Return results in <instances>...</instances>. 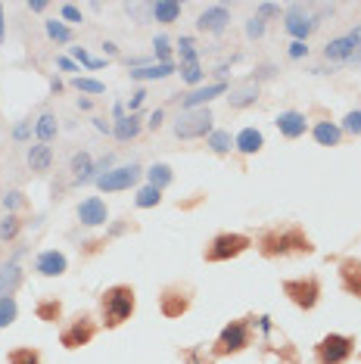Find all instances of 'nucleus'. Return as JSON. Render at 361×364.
<instances>
[{
	"label": "nucleus",
	"instance_id": "nucleus-1",
	"mask_svg": "<svg viewBox=\"0 0 361 364\" xmlns=\"http://www.w3.org/2000/svg\"><path fill=\"white\" fill-rule=\"evenodd\" d=\"M252 246L259 250L262 259H293V255L315 252V240H311L306 234V228L296 225V221H281V225L259 230Z\"/></svg>",
	"mask_w": 361,
	"mask_h": 364
},
{
	"label": "nucleus",
	"instance_id": "nucleus-2",
	"mask_svg": "<svg viewBox=\"0 0 361 364\" xmlns=\"http://www.w3.org/2000/svg\"><path fill=\"white\" fill-rule=\"evenodd\" d=\"M97 309H100V327L106 330H119L125 321L134 318L137 311V289L131 284H112L106 287L100 293V302H97Z\"/></svg>",
	"mask_w": 361,
	"mask_h": 364
},
{
	"label": "nucleus",
	"instance_id": "nucleus-3",
	"mask_svg": "<svg viewBox=\"0 0 361 364\" xmlns=\"http://www.w3.org/2000/svg\"><path fill=\"white\" fill-rule=\"evenodd\" d=\"M252 346V318H234L221 327V333L212 343V358H234Z\"/></svg>",
	"mask_w": 361,
	"mask_h": 364
},
{
	"label": "nucleus",
	"instance_id": "nucleus-4",
	"mask_svg": "<svg viewBox=\"0 0 361 364\" xmlns=\"http://www.w3.org/2000/svg\"><path fill=\"white\" fill-rule=\"evenodd\" d=\"M246 250H252V237L249 234H237V230H221L206 243L203 250V262L209 264H221V262H231L240 259Z\"/></svg>",
	"mask_w": 361,
	"mask_h": 364
},
{
	"label": "nucleus",
	"instance_id": "nucleus-5",
	"mask_svg": "<svg viewBox=\"0 0 361 364\" xmlns=\"http://www.w3.org/2000/svg\"><path fill=\"white\" fill-rule=\"evenodd\" d=\"M281 293L296 305L299 311H315L324 296V287H321V277L318 274H302V277L281 280Z\"/></svg>",
	"mask_w": 361,
	"mask_h": 364
},
{
	"label": "nucleus",
	"instance_id": "nucleus-6",
	"mask_svg": "<svg viewBox=\"0 0 361 364\" xmlns=\"http://www.w3.org/2000/svg\"><path fill=\"white\" fill-rule=\"evenodd\" d=\"M97 333H100V321H97L90 311H78V314H72V318L63 324L60 346H63V349H69V352L85 349V346L94 343Z\"/></svg>",
	"mask_w": 361,
	"mask_h": 364
},
{
	"label": "nucleus",
	"instance_id": "nucleus-7",
	"mask_svg": "<svg viewBox=\"0 0 361 364\" xmlns=\"http://www.w3.org/2000/svg\"><path fill=\"white\" fill-rule=\"evenodd\" d=\"M355 355V336L349 333H327L315 343L318 364H349Z\"/></svg>",
	"mask_w": 361,
	"mask_h": 364
},
{
	"label": "nucleus",
	"instance_id": "nucleus-8",
	"mask_svg": "<svg viewBox=\"0 0 361 364\" xmlns=\"http://www.w3.org/2000/svg\"><path fill=\"white\" fill-rule=\"evenodd\" d=\"M212 122H215V115H212L209 106H200V109H184L178 115L175 122V137L178 140H203L209 137L212 131Z\"/></svg>",
	"mask_w": 361,
	"mask_h": 364
},
{
	"label": "nucleus",
	"instance_id": "nucleus-9",
	"mask_svg": "<svg viewBox=\"0 0 361 364\" xmlns=\"http://www.w3.org/2000/svg\"><path fill=\"white\" fill-rule=\"evenodd\" d=\"M190 305H193V287L190 284H168V287H162V293H159V311L166 314V318H184L187 311H190Z\"/></svg>",
	"mask_w": 361,
	"mask_h": 364
},
{
	"label": "nucleus",
	"instance_id": "nucleus-10",
	"mask_svg": "<svg viewBox=\"0 0 361 364\" xmlns=\"http://www.w3.org/2000/svg\"><path fill=\"white\" fill-rule=\"evenodd\" d=\"M141 175H144V168H141L137 162L119 165V168H109L106 175L97 178V190H103V193H119V190H131V187H137Z\"/></svg>",
	"mask_w": 361,
	"mask_h": 364
},
{
	"label": "nucleus",
	"instance_id": "nucleus-11",
	"mask_svg": "<svg viewBox=\"0 0 361 364\" xmlns=\"http://www.w3.org/2000/svg\"><path fill=\"white\" fill-rule=\"evenodd\" d=\"M336 274H340L343 293H349L352 299L361 302V259H355V255L340 259V264H336Z\"/></svg>",
	"mask_w": 361,
	"mask_h": 364
},
{
	"label": "nucleus",
	"instance_id": "nucleus-12",
	"mask_svg": "<svg viewBox=\"0 0 361 364\" xmlns=\"http://www.w3.org/2000/svg\"><path fill=\"white\" fill-rule=\"evenodd\" d=\"M284 28H286V35H293L296 41H302V44H306L308 35L318 28V19H315V16H308L306 10H302V6H290V10H286Z\"/></svg>",
	"mask_w": 361,
	"mask_h": 364
},
{
	"label": "nucleus",
	"instance_id": "nucleus-13",
	"mask_svg": "<svg viewBox=\"0 0 361 364\" xmlns=\"http://www.w3.org/2000/svg\"><path fill=\"white\" fill-rule=\"evenodd\" d=\"M78 221L85 228H100L109 221V209H106V200L100 196H87V200L78 203Z\"/></svg>",
	"mask_w": 361,
	"mask_h": 364
},
{
	"label": "nucleus",
	"instance_id": "nucleus-14",
	"mask_svg": "<svg viewBox=\"0 0 361 364\" xmlns=\"http://www.w3.org/2000/svg\"><path fill=\"white\" fill-rule=\"evenodd\" d=\"M35 271L41 277H63L69 271V259L60 250H44L35 259Z\"/></svg>",
	"mask_w": 361,
	"mask_h": 364
},
{
	"label": "nucleus",
	"instance_id": "nucleus-15",
	"mask_svg": "<svg viewBox=\"0 0 361 364\" xmlns=\"http://www.w3.org/2000/svg\"><path fill=\"white\" fill-rule=\"evenodd\" d=\"M227 22H231V13H227V6H209V10L200 13V19H196V28H200L203 35H221V31L227 28Z\"/></svg>",
	"mask_w": 361,
	"mask_h": 364
},
{
	"label": "nucleus",
	"instance_id": "nucleus-16",
	"mask_svg": "<svg viewBox=\"0 0 361 364\" xmlns=\"http://www.w3.org/2000/svg\"><path fill=\"white\" fill-rule=\"evenodd\" d=\"M274 125H277V131H281V137L299 140V137L308 131V119H306L302 112H296V109H286V112H281V115L274 119Z\"/></svg>",
	"mask_w": 361,
	"mask_h": 364
},
{
	"label": "nucleus",
	"instance_id": "nucleus-17",
	"mask_svg": "<svg viewBox=\"0 0 361 364\" xmlns=\"http://www.w3.org/2000/svg\"><path fill=\"white\" fill-rule=\"evenodd\" d=\"M227 90V85L225 81H215V85H206V87H196V90H190V94L180 100V112L184 109H200L203 103H209V100H215V97H221Z\"/></svg>",
	"mask_w": 361,
	"mask_h": 364
},
{
	"label": "nucleus",
	"instance_id": "nucleus-18",
	"mask_svg": "<svg viewBox=\"0 0 361 364\" xmlns=\"http://www.w3.org/2000/svg\"><path fill=\"white\" fill-rule=\"evenodd\" d=\"M262 146H265V137H262V131L259 128H243L240 134L234 137V150L237 153H243V156H256L262 153Z\"/></svg>",
	"mask_w": 361,
	"mask_h": 364
},
{
	"label": "nucleus",
	"instance_id": "nucleus-19",
	"mask_svg": "<svg viewBox=\"0 0 361 364\" xmlns=\"http://www.w3.org/2000/svg\"><path fill=\"white\" fill-rule=\"evenodd\" d=\"M311 137H315L318 146H340L343 144V131L330 119H327V122H315V125H311Z\"/></svg>",
	"mask_w": 361,
	"mask_h": 364
},
{
	"label": "nucleus",
	"instance_id": "nucleus-20",
	"mask_svg": "<svg viewBox=\"0 0 361 364\" xmlns=\"http://www.w3.org/2000/svg\"><path fill=\"white\" fill-rule=\"evenodd\" d=\"M22 280H26V271L19 268V264H4L0 268V296H13L16 289L22 287Z\"/></svg>",
	"mask_w": 361,
	"mask_h": 364
},
{
	"label": "nucleus",
	"instance_id": "nucleus-21",
	"mask_svg": "<svg viewBox=\"0 0 361 364\" xmlns=\"http://www.w3.org/2000/svg\"><path fill=\"white\" fill-rule=\"evenodd\" d=\"M53 165V150L47 144H35L28 146V168L35 171V175H44V171H50Z\"/></svg>",
	"mask_w": 361,
	"mask_h": 364
},
{
	"label": "nucleus",
	"instance_id": "nucleus-22",
	"mask_svg": "<svg viewBox=\"0 0 361 364\" xmlns=\"http://www.w3.org/2000/svg\"><path fill=\"white\" fill-rule=\"evenodd\" d=\"M231 109H246V106H252L259 100V85L256 81H246V85H240V87H234L231 90Z\"/></svg>",
	"mask_w": 361,
	"mask_h": 364
},
{
	"label": "nucleus",
	"instance_id": "nucleus-23",
	"mask_svg": "<svg viewBox=\"0 0 361 364\" xmlns=\"http://www.w3.org/2000/svg\"><path fill=\"white\" fill-rule=\"evenodd\" d=\"M352 56H355V47H352L349 38H333L324 47V60H330V63H349Z\"/></svg>",
	"mask_w": 361,
	"mask_h": 364
},
{
	"label": "nucleus",
	"instance_id": "nucleus-24",
	"mask_svg": "<svg viewBox=\"0 0 361 364\" xmlns=\"http://www.w3.org/2000/svg\"><path fill=\"white\" fill-rule=\"evenodd\" d=\"M150 13H153L156 22H162V26H171V22L180 19V4H178V0H156V4L150 6Z\"/></svg>",
	"mask_w": 361,
	"mask_h": 364
},
{
	"label": "nucleus",
	"instance_id": "nucleus-25",
	"mask_svg": "<svg viewBox=\"0 0 361 364\" xmlns=\"http://www.w3.org/2000/svg\"><path fill=\"white\" fill-rule=\"evenodd\" d=\"M35 314H38V321H44V324H56V321L63 318V299L47 296V299L35 302Z\"/></svg>",
	"mask_w": 361,
	"mask_h": 364
},
{
	"label": "nucleus",
	"instance_id": "nucleus-26",
	"mask_svg": "<svg viewBox=\"0 0 361 364\" xmlns=\"http://www.w3.org/2000/svg\"><path fill=\"white\" fill-rule=\"evenodd\" d=\"M175 75V65L171 63H156V65H141V69H131L134 81H156V78H168Z\"/></svg>",
	"mask_w": 361,
	"mask_h": 364
},
{
	"label": "nucleus",
	"instance_id": "nucleus-27",
	"mask_svg": "<svg viewBox=\"0 0 361 364\" xmlns=\"http://www.w3.org/2000/svg\"><path fill=\"white\" fill-rule=\"evenodd\" d=\"M6 364H44V355L35 346H13L6 352Z\"/></svg>",
	"mask_w": 361,
	"mask_h": 364
},
{
	"label": "nucleus",
	"instance_id": "nucleus-28",
	"mask_svg": "<svg viewBox=\"0 0 361 364\" xmlns=\"http://www.w3.org/2000/svg\"><path fill=\"white\" fill-rule=\"evenodd\" d=\"M141 128H144V125H141V115H137V112H131L128 119H122L119 125L112 128V134H116L119 144H128V140H134L137 134H141Z\"/></svg>",
	"mask_w": 361,
	"mask_h": 364
},
{
	"label": "nucleus",
	"instance_id": "nucleus-29",
	"mask_svg": "<svg viewBox=\"0 0 361 364\" xmlns=\"http://www.w3.org/2000/svg\"><path fill=\"white\" fill-rule=\"evenodd\" d=\"M206 146L215 156H227L234 150V137H231V131H225V128H215L212 134L206 137Z\"/></svg>",
	"mask_w": 361,
	"mask_h": 364
},
{
	"label": "nucleus",
	"instance_id": "nucleus-30",
	"mask_svg": "<svg viewBox=\"0 0 361 364\" xmlns=\"http://www.w3.org/2000/svg\"><path fill=\"white\" fill-rule=\"evenodd\" d=\"M146 181H150V187H156V190H166L171 181H175V171H171L166 162H156V165H150V171H146Z\"/></svg>",
	"mask_w": 361,
	"mask_h": 364
},
{
	"label": "nucleus",
	"instance_id": "nucleus-31",
	"mask_svg": "<svg viewBox=\"0 0 361 364\" xmlns=\"http://www.w3.org/2000/svg\"><path fill=\"white\" fill-rule=\"evenodd\" d=\"M35 134H38V144H50L56 137V115L53 112H41V119L35 122Z\"/></svg>",
	"mask_w": 361,
	"mask_h": 364
},
{
	"label": "nucleus",
	"instance_id": "nucleus-32",
	"mask_svg": "<svg viewBox=\"0 0 361 364\" xmlns=\"http://www.w3.org/2000/svg\"><path fill=\"white\" fill-rule=\"evenodd\" d=\"M69 168H72V175H75V181L81 184V181H87L90 171H94V159H90V153H75Z\"/></svg>",
	"mask_w": 361,
	"mask_h": 364
},
{
	"label": "nucleus",
	"instance_id": "nucleus-33",
	"mask_svg": "<svg viewBox=\"0 0 361 364\" xmlns=\"http://www.w3.org/2000/svg\"><path fill=\"white\" fill-rule=\"evenodd\" d=\"M16 318H19V302H16V296H0V330H6Z\"/></svg>",
	"mask_w": 361,
	"mask_h": 364
},
{
	"label": "nucleus",
	"instance_id": "nucleus-34",
	"mask_svg": "<svg viewBox=\"0 0 361 364\" xmlns=\"http://www.w3.org/2000/svg\"><path fill=\"white\" fill-rule=\"evenodd\" d=\"M22 225H26V221H22L19 215H4V218H0V240H4V243L16 240L22 234Z\"/></svg>",
	"mask_w": 361,
	"mask_h": 364
},
{
	"label": "nucleus",
	"instance_id": "nucleus-35",
	"mask_svg": "<svg viewBox=\"0 0 361 364\" xmlns=\"http://www.w3.org/2000/svg\"><path fill=\"white\" fill-rule=\"evenodd\" d=\"M180 364H215V358L203 346H187V349H180Z\"/></svg>",
	"mask_w": 361,
	"mask_h": 364
},
{
	"label": "nucleus",
	"instance_id": "nucleus-36",
	"mask_svg": "<svg viewBox=\"0 0 361 364\" xmlns=\"http://www.w3.org/2000/svg\"><path fill=\"white\" fill-rule=\"evenodd\" d=\"M162 203V190H156V187H141L137 190V196H134V205L137 209H156V205Z\"/></svg>",
	"mask_w": 361,
	"mask_h": 364
},
{
	"label": "nucleus",
	"instance_id": "nucleus-37",
	"mask_svg": "<svg viewBox=\"0 0 361 364\" xmlns=\"http://www.w3.org/2000/svg\"><path fill=\"white\" fill-rule=\"evenodd\" d=\"M44 28H47V35H50V41H56V44H69L72 41V28L63 26L60 19H47Z\"/></svg>",
	"mask_w": 361,
	"mask_h": 364
},
{
	"label": "nucleus",
	"instance_id": "nucleus-38",
	"mask_svg": "<svg viewBox=\"0 0 361 364\" xmlns=\"http://www.w3.org/2000/svg\"><path fill=\"white\" fill-rule=\"evenodd\" d=\"M180 78L187 81V85H200L203 81V69H200V60H180Z\"/></svg>",
	"mask_w": 361,
	"mask_h": 364
},
{
	"label": "nucleus",
	"instance_id": "nucleus-39",
	"mask_svg": "<svg viewBox=\"0 0 361 364\" xmlns=\"http://www.w3.org/2000/svg\"><path fill=\"white\" fill-rule=\"evenodd\" d=\"M340 131L343 134H349V137H361V109H352V112L343 115Z\"/></svg>",
	"mask_w": 361,
	"mask_h": 364
},
{
	"label": "nucleus",
	"instance_id": "nucleus-40",
	"mask_svg": "<svg viewBox=\"0 0 361 364\" xmlns=\"http://www.w3.org/2000/svg\"><path fill=\"white\" fill-rule=\"evenodd\" d=\"M72 87H75V90H81V94H103V90H106V85H103V81H97V78H72Z\"/></svg>",
	"mask_w": 361,
	"mask_h": 364
},
{
	"label": "nucleus",
	"instance_id": "nucleus-41",
	"mask_svg": "<svg viewBox=\"0 0 361 364\" xmlns=\"http://www.w3.org/2000/svg\"><path fill=\"white\" fill-rule=\"evenodd\" d=\"M265 28H268V22L262 19V16H252L249 22H246V38H252V41H259L262 35H265Z\"/></svg>",
	"mask_w": 361,
	"mask_h": 364
},
{
	"label": "nucleus",
	"instance_id": "nucleus-42",
	"mask_svg": "<svg viewBox=\"0 0 361 364\" xmlns=\"http://www.w3.org/2000/svg\"><path fill=\"white\" fill-rule=\"evenodd\" d=\"M26 193H19V190H10V193L4 196V209H10V215H13V209H26Z\"/></svg>",
	"mask_w": 361,
	"mask_h": 364
},
{
	"label": "nucleus",
	"instance_id": "nucleus-43",
	"mask_svg": "<svg viewBox=\"0 0 361 364\" xmlns=\"http://www.w3.org/2000/svg\"><path fill=\"white\" fill-rule=\"evenodd\" d=\"M153 47H156V60H159V63H168V56H171L168 38H166V35H159V38L153 41Z\"/></svg>",
	"mask_w": 361,
	"mask_h": 364
},
{
	"label": "nucleus",
	"instance_id": "nucleus-44",
	"mask_svg": "<svg viewBox=\"0 0 361 364\" xmlns=\"http://www.w3.org/2000/svg\"><path fill=\"white\" fill-rule=\"evenodd\" d=\"M60 16H63L65 22H81V10H78V6H72V4H63L60 6Z\"/></svg>",
	"mask_w": 361,
	"mask_h": 364
},
{
	"label": "nucleus",
	"instance_id": "nucleus-45",
	"mask_svg": "<svg viewBox=\"0 0 361 364\" xmlns=\"http://www.w3.org/2000/svg\"><path fill=\"white\" fill-rule=\"evenodd\" d=\"M72 53H75V56H78V60H81V63H87V65H90V69H100V65H103L100 60H90V56H87V50H85V47H72Z\"/></svg>",
	"mask_w": 361,
	"mask_h": 364
},
{
	"label": "nucleus",
	"instance_id": "nucleus-46",
	"mask_svg": "<svg viewBox=\"0 0 361 364\" xmlns=\"http://www.w3.org/2000/svg\"><path fill=\"white\" fill-rule=\"evenodd\" d=\"M277 13H281V6H277V4H259V13L256 16L268 19V16H277Z\"/></svg>",
	"mask_w": 361,
	"mask_h": 364
},
{
	"label": "nucleus",
	"instance_id": "nucleus-47",
	"mask_svg": "<svg viewBox=\"0 0 361 364\" xmlns=\"http://www.w3.org/2000/svg\"><path fill=\"white\" fill-rule=\"evenodd\" d=\"M306 53H308V47L302 44V41H293V44H290V56H293V60H302Z\"/></svg>",
	"mask_w": 361,
	"mask_h": 364
},
{
	"label": "nucleus",
	"instance_id": "nucleus-48",
	"mask_svg": "<svg viewBox=\"0 0 361 364\" xmlns=\"http://www.w3.org/2000/svg\"><path fill=\"white\" fill-rule=\"evenodd\" d=\"M162 119H166V112L156 109V112L150 115V122H146V125H150V131H159V128H162Z\"/></svg>",
	"mask_w": 361,
	"mask_h": 364
},
{
	"label": "nucleus",
	"instance_id": "nucleus-49",
	"mask_svg": "<svg viewBox=\"0 0 361 364\" xmlns=\"http://www.w3.org/2000/svg\"><path fill=\"white\" fill-rule=\"evenodd\" d=\"M346 38L352 41V47H355V53H358V50H361V26H355V28H352Z\"/></svg>",
	"mask_w": 361,
	"mask_h": 364
},
{
	"label": "nucleus",
	"instance_id": "nucleus-50",
	"mask_svg": "<svg viewBox=\"0 0 361 364\" xmlns=\"http://www.w3.org/2000/svg\"><path fill=\"white\" fill-rule=\"evenodd\" d=\"M144 97H146V94H144V90H137V94H134V97H131V112H134V109H137V106H141V103H144Z\"/></svg>",
	"mask_w": 361,
	"mask_h": 364
},
{
	"label": "nucleus",
	"instance_id": "nucleus-51",
	"mask_svg": "<svg viewBox=\"0 0 361 364\" xmlns=\"http://www.w3.org/2000/svg\"><path fill=\"white\" fill-rule=\"evenodd\" d=\"M47 6H50V4H44V0H35V4H28V10L31 13H44Z\"/></svg>",
	"mask_w": 361,
	"mask_h": 364
},
{
	"label": "nucleus",
	"instance_id": "nucleus-52",
	"mask_svg": "<svg viewBox=\"0 0 361 364\" xmlns=\"http://www.w3.org/2000/svg\"><path fill=\"white\" fill-rule=\"evenodd\" d=\"M78 106H81V109H90V106H94V100H90V97H81Z\"/></svg>",
	"mask_w": 361,
	"mask_h": 364
},
{
	"label": "nucleus",
	"instance_id": "nucleus-53",
	"mask_svg": "<svg viewBox=\"0 0 361 364\" xmlns=\"http://www.w3.org/2000/svg\"><path fill=\"white\" fill-rule=\"evenodd\" d=\"M284 355H286V358H290V361H296V352H293L290 346H286V349H284Z\"/></svg>",
	"mask_w": 361,
	"mask_h": 364
},
{
	"label": "nucleus",
	"instance_id": "nucleus-54",
	"mask_svg": "<svg viewBox=\"0 0 361 364\" xmlns=\"http://www.w3.org/2000/svg\"><path fill=\"white\" fill-rule=\"evenodd\" d=\"M349 63H352V65H358V69H361V50H358L355 56H352V60H349Z\"/></svg>",
	"mask_w": 361,
	"mask_h": 364
},
{
	"label": "nucleus",
	"instance_id": "nucleus-55",
	"mask_svg": "<svg viewBox=\"0 0 361 364\" xmlns=\"http://www.w3.org/2000/svg\"><path fill=\"white\" fill-rule=\"evenodd\" d=\"M358 358H361V355H358Z\"/></svg>",
	"mask_w": 361,
	"mask_h": 364
}]
</instances>
